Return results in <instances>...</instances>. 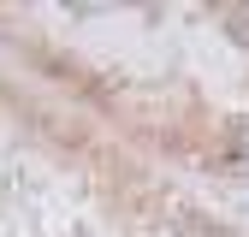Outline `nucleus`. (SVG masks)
<instances>
[{"label":"nucleus","mask_w":249,"mask_h":237,"mask_svg":"<svg viewBox=\"0 0 249 237\" xmlns=\"http://www.w3.org/2000/svg\"><path fill=\"white\" fill-rule=\"evenodd\" d=\"M231 154H237V166H249V118L231 125Z\"/></svg>","instance_id":"obj_1"},{"label":"nucleus","mask_w":249,"mask_h":237,"mask_svg":"<svg viewBox=\"0 0 249 237\" xmlns=\"http://www.w3.org/2000/svg\"><path fill=\"white\" fill-rule=\"evenodd\" d=\"M226 30H231V42H243V48H249V12H237Z\"/></svg>","instance_id":"obj_2"}]
</instances>
